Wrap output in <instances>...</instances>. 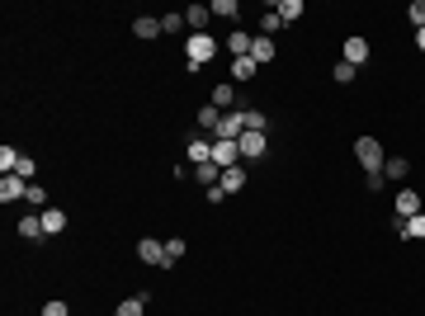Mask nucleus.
Here are the masks:
<instances>
[{
    "label": "nucleus",
    "instance_id": "nucleus-1",
    "mask_svg": "<svg viewBox=\"0 0 425 316\" xmlns=\"http://www.w3.org/2000/svg\"><path fill=\"white\" fill-rule=\"evenodd\" d=\"M354 160H359V165L373 175V170H383L388 151H383V142H378V137H359V142H354Z\"/></svg>",
    "mask_w": 425,
    "mask_h": 316
},
{
    "label": "nucleus",
    "instance_id": "nucleus-2",
    "mask_svg": "<svg viewBox=\"0 0 425 316\" xmlns=\"http://www.w3.org/2000/svg\"><path fill=\"white\" fill-rule=\"evenodd\" d=\"M185 53H189V71H199V66H208L212 53H217V43H212V33H194L185 43Z\"/></svg>",
    "mask_w": 425,
    "mask_h": 316
},
{
    "label": "nucleus",
    "instance_id": "nucleus-3",
    "mask_svg": "<svg viewBox=\"0 0 425 316\" xmlns=\"http://www.w3.org/2000/svg\"><path fill=\"white\" fill-rule=\"evenodd\" d=\"M241 132H246V109H232V113H222L212 142H241Z\"/></svg>",
    "mask_w": 425,
    "mask_h": 316
},
{
    "label": "nucleus",
    "instance_id": "nucleus-4",
    "mask_svg": "<svg viewBox=\"0 0 425 316\" xmlns=\"http://www.w3.org/2000/svg\"><path fill=\"white\" fill-rule=\"evenodd\" d=\"M137 260H142V264H161V269H165V241L142 236V241H137Z\"/></svg>",
    "mask_w": 425,
    "mask_h": 316
},
{
    "label": "nucleus",
    "instance_id": "nucleus-5",
    "mask_svg": "<svg viewBox=\"0 0 425 316\" xmlns=\"http://www.w3.org/2000/svg\"><path fill=\"white\" fill-rule=\"evenodd\" d=\"M15 198H28L24 175H5V180H0V203H15Z\"/></svg>",
    "mask_w": 425,
    "mask_h": 316
},
{
    "label": "nucleus",
    "instance_id": "nucleus-6",
    "mask_svg": "<svg viewBox=\"0 0 425 316\" xmlns=\"http://www.w3.org/2000/svg\"><path fill=\"white\" fill-rule=\"evenodd\" d=\"M392 208H397V222H411V217L421 212V194H416V189H401Z\"/></svg>",
    "mask_w": 425,
    "mask_h": 316
},
{
    "label": "nucleus",
    "instance_id": "nucleus-7",
    "mask_svg": "<svg viewBox=\"0 0 425 316\" xmlns=\"http://www.w3.org/2000/svg\"><path fill=\"white\" fill-rule=\"evenodd\" d=\"M345 62L359 71V66L369 62V38H359V33H354V38H345Z\"/></svg>",
    "mask_w": 425,
    "mask_h": 316
},
{
    "label": "nucleus",
    "instance_id": "nucleus-8",
    "mask_svg": "<svg viewBox=\"0 0 425 316\" xmlns=\"http://www.w3.org/2000/svg\"><path fill=\"white\" fill-rule=\"evenodd\" d=\"M237 147H241V156H246V160H255V156H265L269 142H265V132H241Z\"/></svg>",
    "mask_w": 425,
    "mask_h": 316
},
{
    "label": "nucleus",
    "instance_id": "nucleus-9",
    "mask_svg": "<svg viewBox=\"0 0 425 316\" xmlns=\"http://www.w3.org/2000/svg\"><path fill=\"white\" fill-rule=\"evenodd\" d=\"M241 156V147L237 142H212V165H222V170H232Z\"/></svg>",
    "mask_w": 425,
    "mask_h": 316
},
{
    "label": "nucleus",
    "instance_id": "nucleus-10",
    "mask_svg": "<svg viewBox=\"0 0 425 316\" xmlns=\"http://www.w3.org/2000/svg\"><path fill=\"white\" fill-rule=\"evenodd\" d=\"M251 62H255V66H269V62H274V38L255 33V43H251Z\"/></svg>",
    "mask_w": 425,
    "mask_h": 316
},
{
    "label": "nucleus",
    "instance_id": "nucleus-11",
    "mask_svg": "<svg viewBox=\"0 0 425 316\" xmlns=\"http://www.w3.org/2000/svg\"><path fill=\"white\" fill-rule=\"evenodd\" d=\"M185 156L194 160V165H208V160H212V142H208V137H189Z\"/></svg>",
    "mask_w": 425,
    "mask_h": 316
},
{
    "label": "nucleus",
    "instance_id": "nucleus-12",
    "mask_svg": "<svg viewBox=\"0 0 425 316\" xmlns=\"http://www.w3.org/2000/svg\"><path fill=\"white\" fill-rule=\"evenodd\" d=\"M208 19H212L208 5H189V10H185V24L194 28V33H208Z\"/></svg>",
    "mask_w": 425,
    "mask_h": 316
},
{
    "label": "nucleus",
    "instance_id": "nucleus-13",
    "mask_svg": "<svg viewBox=\"0 0 425 316\" xmlns=\"http://www.w3.org/2000/svg\"><path fill=\"white\" fill-rule=\"evenodd\" d=\"M251 43H255V33H246V28H232V38H227V48H232V62H237V57H251Z\"/></svg>",
    "mask_w": 425,
    "mask_h": 316
},
{
    "label": "nucleus",
    "instance_id": "nucleus-14",
    "mask_svg": "<svg viewBox=\"0 0 425 316\" xmlns=\"http://www.w3.org/2000/svg\"><path fill=\"white\" fill-rule=\"evenodd\" d=\"M406 175H411V160H406V156H388V160H383V180H397V185H401Z\"/></svg>",
    "mask_w": 425,
    "mask_h": 316
},
{
    "label": "nucleus",
    "instance_id": "nucleus-15",
    "mask_svg": "<svg viewBox=\"0 0 425 316\" xmlns=\"http://www.w3.org/2000/svg\"><path fill=\"white\" fill-rule=\"evenodd\" d=\"M19 236H24V241H43V236H48L38 212H24V217H19Z\"/></svg>",
    "mask_w": 425,
    "mask_h": 316
},
{
    "label": "nucleus",
    "instance_id": "nucleus-16",
    "mask_svg": "<svg viewBox=\"0 0 425 316\" xmlns=\"http://www.w3.org/2000/svg\"><path fill=\"white\" fill-rule=\"evenodd\" d=\"M147 302H152V292H133V297L118 302V312H114V316H142V312H147Z\"/></svg>",
    "mask_w": 425,
    "mask_h": 316
},
{
    "label": "nucleus",
    "instance_id": "nucleus-17",
    "mask_svg": "<svg viewBox=\"0 0 425 316\" xmlns=\"http://www.w3.org/2000/svg\"><path fill=\"white\" fill-rule=\"evenodd\" d=\"M38 217H43V232H48V236H57V232H66V212H62V208H43Z\"/></svg>",
    "mask_w": 425,
    "mask_h": 316
},
{
    "label": "nucleus",
    "instance_id": "nucleus-18",
    "mask_svg": "<svg viewBox=\"0 0 425 316\" xmlns=\"http://www.w3.org/2000/svg\"><path fill=\"white\" fill-rule=\"evenodd\" d=\"M222 194H241V189H246V170H241V165H232V170H222Z\"/></svg>",
    "mask_w": 425,
    "mask_h": 316
},
{
    "label": "nucleus",
    "instance_id": "nucleus-19",
    "mask_svg": "<svg viewBox=\"0 0 425 316\" xmlns=\"http://www.w3.org/2000/svg\"><path fill=\"white\" fill-rule=\"evenodd\" d=\"M212 104L222 109V113H232V104H237V90H232V85H212Z\"/></svg>",
    "mask_w": 425,
    "mask_h": 316
},
{
    "label": "nucleus",
    "instance_id": "nucleus-20",
    "mask_svg": "<svg viewBox=\"0 0 425 316\" xmlns=\"http://www.w3.org/2000/svg\"><path fill=\"white\" fill-rule=\"evenodd\" d=\"M208 10H212V19H241V5H237V0H212Z\"/></svg>",
    "mask_w": 425,
    "mask_h": 316
},
{
    "label": "nucleus",
    "instance_id": "nucleus-21",
    "mask_svg": "<svg viewBox=\"0 0 425 316\" xmlns=\"http://www.w3.org/2000/svg\"><path fill=\"white\" fill-rule=\"evenodd\" d=\"M217 123H222V109H217V104L199 109V128H204V132H217Z\"/></svg>",
    "mask_w": 425,
    "mask_h": 316
},
{
    "label": "nucleus",
    "instance_id": "nucleus-22",
    "mask_svg": "<svg viewBox=\"0 0 425 316\" xmlns=\"http://www.w3.org/2000/svg\"><path fill=\"white\" fill-rule=\"evenodd\" d=\"M274 15H279L284 24H293V19H302V0H279V5H274Z\"/></svg>",
    "mask_w": 425,
    "mask_h": 316
},
{
    "label": "nucleus",
    "instance_id": "nucleus-23",
    "mask_svg": "<svg viewBox=\"0 0 425 316\" xmlns=\"http://www.w3.org/2000/svg\"><path fill=\"white\" fill-rule=\"evenodd\" d=\"M133 33H137V38H161V19L142 15V19H133Z\"/></svg>",
    "mask_w": 425,
    "mask_h": 316
},
{
    "label": "nucleus",
    "instance_id": "nucleus-24",
    "mask_svg": "<svg viewBox=\"0 0 425 316\" xmlns=\"http://www.w3.org/2000/svg\"><path fill=\"white\" fill-rule=\"evenodd\" d=\"M255 71H260V66H255L251 57H237V62H232V80H255Z\"/></svg>",
    "mask_w": 425,
    "mask_h": 316
},
{
    "label": "nucleus",
    "instance_id": "nucleus-25",
    "mask_svg": "<svg viewBox=\"0 0 425 316\" xmlns=\"http://www.w3.org/2000/svg\"><path fill=\"white\" fill-rule=\"evenodd\" d=\"M397 232H401V236H416V241H425V212H416L411 222H397Z\"/></svg>",
    "mask_w": 425,
    "mask_h": 316
},
{
    "label": "nucleus",
    "instance_id": "nucleus-26",
    "mask_svg": "<svg viewBox=\"0 0 425 316\" xmlns=\"http://www.w3.org/2000/svg\"><path fill=\"white\" fill-rule=\"evenodd\" d=\"M180 260H185V241L170 236V241H165V269H170V264H180Z\"/></svg>",
    "mask_w": 425,
    "mask_h": 316
},
{
    "label": "nucleus",
    "instance_id": "nucleus-27",
    "mask_svg": "<svg viewBox=\"0 0 425 316\" xmlns=\"http://www.w3.org/2000/svg\"><path fill=\"white\" fill-rule=\"evenodd\" d=\"M15 165H19V151H15V147H0V170L15 175Z\"/></svg>",
    "mask_w": 425,
    "mask_h": 316
},
{
    "label": "nucleus",
    "instance_id": "nucleus-28",
    "mask_svg": "<svg viewBox=\"0 0 425 316\" xmlns=\"http://www.w3.org/2000/svg\"><path fill=\"white\" fill-rule=\"evenodd\" d=\"M185 28V10L180 15H161V33H180Z\"/></svg>",
    "mask_w": 425,
    "mask_h": 316
},
{
    "label": "nucleus",
    "instance_id": "nucleus-29",
    "mask_svg": "<svg viewBox=\"0 0 425 316\" xmlns=\"http://www.w3.org/2000/svg\"><path fill=\"white\" fill-rule=\"evenodd\" d=\"M246 132H265V113L260 109H246Z\"/></svg>",
    "mask_w": 425,
    "mask_h": 316
},
{
    "label": "nucleus",
    "instance_id": "nucleus-30",
    "mask_svg": "<svg viewBox=\"0 0 425 316\" xmlns=\"http://www.w3.org/2000/svg\"><path fill=\"white\" fill-rule=\"evenodd\" d=\"M406 19L416 28H425V0H411V10H406Z\"/></svg>",
    "mask_w": 425,
    "mask_h": 316
},
{
    "label": "nucleus",
    "instance_id": "nucleus-31",
    "mask_svg": "<svg viewBox=\"0 0 425 316\" xmlns=\"http://www.w3.org/2000/svg\"><path fill=\"white\" fill-rule=\"evenodd\" d=\"M331 76L341 80V85H350V80H354V66H350L345 57H341V62H336V71H331Z\"/></svg>",
    "mask_w": 425,
    "mask_h": 316
},
{
    "label": "nucleus",
    "instance_id": "nucleus-32",
    "mask_svg": "<svg viewBox=\"0 0 425 316\" xmlns=\"http://www.w3.org/2000/svg\"><path fill=\"white\" fill-rule=\"evenodd\" d=\"M274 28H284V19H279V15H274V10H269L265 19H260V33H265V38H269V33H274Z\"/></svg>",
    "mask_w": 425,
    "mask_h": 316
},
{
    "label": "nucleus",
    "instance_id": "nucleus-33",
    "mask_svg": "<svg viewBox=\"0 0 425 316\" xmlns=\"http://www.w3.org/2000/svg\"><path fill=\"white\" fill-rule=\"evenodd\" d=\"M43 316H71V307H66V302H62V297H53V302H48V307H43Z\"/></svg>",
    "mask_w": 425,
    "mask_h": 316
},
{
    "label": "nucleus",
    "instance_id": "nucleus-34",
    "mask_svg": "<svg viewBox=\"0 0 425 316\" xmlns=\"http://www.w3.org/2000/svg\"><path fill=\"white\" fill-rule=\"evenodd\" d=\"M416 48H421V53H425V28H416Z\"/></svg>",
    "mask_w": 425,
    "mask_h": 316
}]
</instances>
